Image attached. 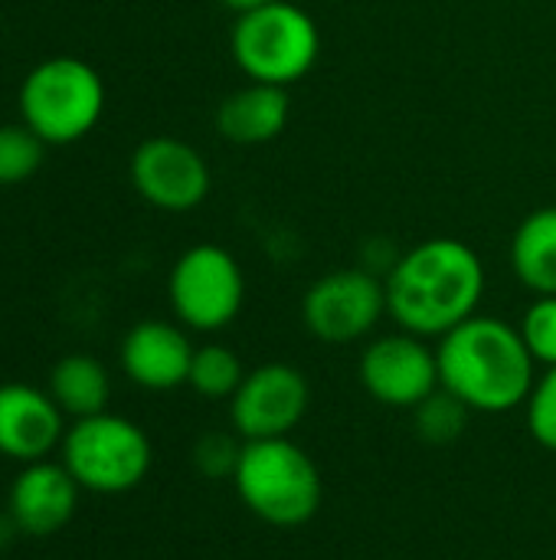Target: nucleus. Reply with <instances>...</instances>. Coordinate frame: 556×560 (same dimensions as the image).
I'll use <instances>...</instances> for the list:
<instances>
[{
    "label": "nucleus",
    "mask_w": 556,
    "mask_h": 560,
    "mask_svg": "<svg viewBox=\"0 0 556 560\" xmlns=\"http://www.w3.org/2000/svg\"><path fill=\"white\" fill-rule=\"evenodd\" d=\"M131 187L138 197L164 213H190L197 210L213 187V174L206 158L170 135L147 138L131 154Z\"/></svg>",
    "instance_id": "9b49d317"
},
{
    "label": "nucleus",
    "mask_w": 556,
    "mask_h": 560,
    "mask_svg": "<svg viewBox=\"0 0 556 560\" xmlns=\"http://www.w3.org/2000/svg\"><path fill=\"white\" fill-rule=\"evenodd\" d=\"M229 52L249 82L288 89L315 69L321 56V30L305 7L275 0L236 16Z\"/></svg>",
    "instance_id": "20e7f679"
},
{
    "label": "nucleus",
    "mask_w": 556,
    "mask_h": 560,
    "mask_svg": "<svg viewBox=\"0 0 556 560\" xmlns=\"http://www.w3.org/2000/svg\"><path fill=\"white\" fill-rule=\"evenodd\" d=\"M233 486L239 502L272 528L308 525L324 499L315 459L292 436L242 443Z\"/></svg>",
    "instance_id": "7ed1b4c3"
},
{
    "label": "nucleus",
    "mask_w": 556,
    "mask_h": 560,
    "mask_svg": "<svg viewBox=\"0 0 556 560\" xmlns=\"http://www.w3.org/2000/svg\"><path fill=\"white\" fill-rule=\"evenodd\" d=\"M151 440L147 433L115 413H95L75 420L62 436V466L72 472L79 489L95 495H121L144 482L151 472Z\"/></svg>",
    "instance_id": "423d86ee"
},
{
    "label": "nucleus",
    "mask_w": 556,
    "mask_h": 560,
    "mask_svg": "<svg viewBox=\"0 0 556 560\" xmlns=\"http://www.w3.org/2000/svg\"><path fill=\"white\" fill-rule=\"evenodd\" d=\"M242 377H246V368H242L239 354L229 345L210 341V345H200L193 351L187 387L193 394H200L203 400H226L229 404V397L239 390Z\"/></svg>",
    "instance_id": "a211bd4d"
},
{
    "label": "nucleus",
    "mask_w": 556,
    "mask_h": 560,
    "mask_svg": "<svg viewBox=\"0 0 556 560\" xmlns=\"http://www.w3.org/2000/svg\"><path fill=\"white\" fill-rule=\"evenodd\" d=\"M105 98V82L92 62L79 56H49L23 79L20 115L46 144H75L102 121Z\"/></svg>",
    "instance_id": "39448f33"
},
{
    "label": "nucleus",
    "mask_w": 556,
    "mask_h": 560,
    "mask_svg": "<svg viewBox=\"0 0 556 560\" xmlns=\"http://www.w3.org/2000/svg\"><path fill=\"white\" fill-rule=\"evenodd\" d=\"M518 331L537 364L556 368V295H534L518 322Z\"/></svg>",
    "instance_id": "412c9836"
},
{
    "label": "nucleus",
    "mask_w": 556,
    "mask_h": 560,
    "mask_svg": "<svg viewBox=\"0 0 556 560\" xmlns=\"http://www.w3.org/2000/svg\"><path fill=\"white\" fill-rule=\"evenodd\" d=\"M387 315V285L370 269H334L315 279L301 299V325L321 345H354Z\"/></svg>",
    "instance_id": "6e6552de"
},
{
    "label": "nucleus",
    "mask_w": 556,
    "mask_h": 560,
    "mask_svg": "<svg viewBox=\"0 0 556 560\" xmlns=\"http://www.w3.org/2000/svg\"><path fill=\"white\" fill-rule=\"evenodd\" d=\"M46 154V141L36 138L23 121L0 125V187H13L29 180Z\"/></svg>",
    "instance_id": "6ab92c4d"
},
{
    "label": "nucleus",
    "mask_w": 556,
    "mask_h": 560,
    "mask_svg": "<svg viewBox=\"0 0 556 560\" xmlns=\"http://www.w3.org/2000/svg\"><path fill=\"white\" fill-rule=\"evenodd\" d=\"M167 299L177 322L190 331L213 335L229 328L246 302L239 259L216 243H197L177 256L167 276Z\"/></svg>",
    "instance_id": "0eeeda50"
},
{
    "label": "nucleus",
    "mask_w": 556,
    "mask_h": 560,
    "mask_svg": "<svg viewBox=\"0 0 556 560\" xmlns=\"http://www.w3.org/2000/svg\"><path fill=\"white\" fill-rule=\"evenodd\" d=\"M193 345L177 322H161L147 318L138 322L125 341H121V371L128 374L131 384L141 390H177L190 377V361H193Z\"/></svg>",
    "instance_id": "f8f14e48"
},
{
    "label": "nucleus",
    "mask_w": 556,
    "mask_h": 560,
    "mask_svg": "<svg viewBox=\"0 0 556 560\" xmlns=\"http://www.w3.org/2000/svg\"><path fill=\"white\" fill-rule=\"evenodd\" d=\"M239 453H242V440L236 433H206L197 443L193 459H197L200 472H206V476H229L233 479Z\"/></svg>",
    "instance_id": "5701e85b"
},
{
    "label": "nucleus",
    "mask_w": 556,
    "mask_h": 560,
    "mask_svg": "<svg viewBox=\"0 0 556 560\" xmlns=\"http://www.w3.org/2000/svg\"><path fill=\"white\" fill-rule=\"evenodd\" d=\"M524 413H528V433L534 436V443L556 453V368H544V374L534 381Z\"/></svg>",
    "instance_id": "4be33fe9"
},
{
    "label": "nucleus",
    "mask_w": 556,
    "mask_h": 560,
    "mask_svg": "<svg viewBox=\"0 0 556 560\" xmlns=\"http://www.w3.org/2000/svg\"><path fill=\"white\" fill-rule=\"evenodd\" d=\"M439 387L462 400L472 413H511L528 404L537 381L518 325L495 315H472L439 338Z\"/></svg>",
    "instance_id": "f03ea898"
},
{
    "label": "nucleus",
    "mask_w": 556,
    "mask_h": 560,
    "mask_svg": "<svg viewBox=\"0 0 556 560\" xmlns=\"http://www.w3.org/2000/svg\"><path fill=\"white\" fill-rule=\"evenodd\" d=\"M360 387L383 407L416 410L439 390V358L426 338L397 328L374 338L357 361Z\"/></svg>",
    "instance_id": "9d476101"
},
{
    "label": "nucleus",
    "mask_w": 556,
    "mask_h": 560,
    "mask_svg": "<svg viewBox=\"0 0 556 560\" xmlns=\"http://www.w3.org/2000/svg\"><path fill=\"white\" fill-rule=\"evenodd\" d=\"M226 10H233L236 16L239 13H249V10H259V7H265V3H275V0H220Z\"/></svg>",
    "instance_id": "b1692460"
},
{
    "label": "nucleus",
    "mask_w": 556,
    "mask_h": 560,
    "mask_svg": "<svg viewBox=\"0 0 556 560\" xmlns=\"http://www.w3.org/2000/svg\"><path fill=\"white\" fill-rule=\"evenodd\" d=\"M292 118V98L282 85L246 82L229 92L216 108V131L233 144H269L275 141Z\"/></svg>",
    "instance_id": "2eb2a0df"
},
{
    "label": "nucleus",
    "mask_w": 556,
    "mask_h": 560,
    "mask_svg": "<svg viewBox=\"0 0 556 560\" xmlns=\"http://www.w3.org/2000/svg\"><path fill=\"white\" fill-rule=\"evenodd\" d=\"M49 397L72 420L105 413L111 397V381L105 364L88 354H66L62 361H56L49 374Z\"/></svg>",
    "instance_id": "f3484780"
},
{
    "label": "nucleus",
    "mask_w": 556,
    "mask_h": 560,
    "mask_svg": "<svg viewBox=\"0 0 556 560\" xmlns=\"http://www.w3.org/2000/svg\"><path fill=\"white\" fill-rule=\"evenodd\" d=\"M79 502V482L62 463H26L10 486L7 512L10 522L33 538L56 535L69 525Z\"/></svg>",
    "instance_id": "ddd939ff"
},
{
    "label": "nucleus",
    "mask_w": 556,
    "mask_h": 560,
    "mask_svg": "<svg viewBox=\"0 0 556 560\" xmlns=\"http://www.w3.org/2000/svg\"><path fill=\"white\" fill-rule=\"evenodd\" d=\"M308 407L311 384L305 371L285 361H269L246 371L239 390L229 397V427L242 443L292 436Z\"/></svg>",
    "instance_id": "1a4fd4ad"
},
{
    "label": "nucleus",
    "mask_w": 556,
    "mask_h": 560,
    "mask_svg": "<svg viewBox=\"0 0 556 560\" xmlns=\"http://www.w3.org/2000/svg\"><path fill=\"white\" fill-rule=\"evenodd\" d=\"M413 417H416V430H419L423 440H429V443H452V440L462 436L472 410L439 387L429 400H423L413 410Z\"/></svg>",
    "instance_id": "aec40b11"
},
{
    "label": "nucleus",
    "mask_w": 556,
    "mask_h": 560,
    "mask_svg": "<svg viewBox=\"0 0 556 560\" xmlns=\"http://www.w3.org/2000/svg\"><path fill=\"white\" fill-rule=\"evenodd\" d=\"M387 315L419 338H442L472 315L488 289L482 256L456 236H429L400 253L383 276Z\"/></svg>",
    "instance_id": "f257e3e1"
},
{
    "label": "nucleus",
    "mask_w": 556,
    "mask_h": 560,
    "mask_svg": "<svg viewBox=\"0 0 556 560\" xmlns=\"http://www.w3.org/2000/svg\"><path fill=\"white\" fill-rule=\"evenodd\" d=\"M66 413L56 400L29 384L0 387V456L16 463H39L62 443Z\"/></svg>",
    "instance_id": "4468645a"
},
{
    "label": "nucleus",
    "mask_w": 556,
    "mask_h": 560,
    "mask_svg": "<svg viewBox=\"0 0 556 560\" xmlns=\"http://www.w3.org/2000/svg\"><path fill=\"white\" fill-rule=\"evenodd\" d=\"M511 272L531 295H556V207H541L518 223Z\"/></svg>",
    "instance_id": "dca6fc26"
},
{
    "label": "nucleus",
    "mask_w": 556,
    "mask_h": 560,
    "mask_svg": "<svg viewBox=\"0 0 556 560\" xmlns=\"http://www.w3.org/2000/svg\"><path fill=\"white\" fill-rule=\"evenodd\" d=\"M0 30H3V16H0Z\"/></svg>",
    "instance_id": "393cba45"
}]
</instances>
